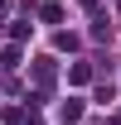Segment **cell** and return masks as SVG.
I'll use <instances>...</instances> for the list:
<instances>
[{"mask_svg":"<svg viewBox=\"0 0 121 125\" xmlns=\"http://www.w3.org/2000/svg\"><path fill=\"white\" fill-rule=\"evenodd\" d=\"M34 82H39V87L53 82V58H39V62H34Z\"/></svg>","mask_w":121,"mask_h":125,"instance_id":"obj_1","label":"cell"},{"mask_svg":"<svg viewBox=\"0 0 121 125\" xmlns=\"http://www.w3.org/2000/svg\"><path fill=\"white\" fill-rule=\"evenodd\" d=\"M68 82H77V87L92 82V67H87V62H73V67H68Z\"/></svg>","mask_w":121,"mask_h":125,"instance_id":"obj_2","label":"cell"},{"mask_svg":"<svg viewBox=\"0 0 121 125\" xmlns=\"http://www.w3.org/2000/svg\"><path fill=\"white\" fill-rule=\"evenodd\" d=\"M92 39H111V19H106V15L92 19Z\"/></svg>","mask_w":121,"mask_h":125,"instance_id":"obj_3","label":"cell"},{"mask_svg":"<svg viewBox=\"0 0 121 125\" xmlns=\"http://www.w3.org/2000/svg\"><path fill=\"white\" fill-rule=\"evenodd\" d=\"M39 15H44V24H63V5H44Z\"/></svg>","mask_w":121,"mask_h":125,"instance_id":"obj_4","label":"cell"},{"mask_svg":"<svg viewBox=\"0 0 121 125\" xmlns=\"http://www.w3.org/2000/svg\"><path fill=\"white\" fill-rule=\"evenodd\" d=\"M34 34V24H24V19H15V24H10V39H29Z\"/></svg>","mask_w":121,"mask_h":125,"instance_id":"obj_5","label":"cell"},{"mask_svg":"<svg viewBox=\"0 0 121 125\" xmlns=\"http://www.w3.org/2000/svg\"><path fill=\"white\" fill-rule=\"evenodd\" d=\"M15 62H19V48H5V53H0V67H5V72H10Z\"/></svg>","mask_w":121,"mask_h":125,"instance_id":"obj_6","label":"cell"},{"mask_svg":"<svg viewBox=\"0 0 121 125\" xmlns=\"http://www.w3.org/2000/svg\"><path fill=\"white\" fill-rule=\"evenodd\" d=\"M82 115V101H63V120H77Z\"/></svg>","mask_w":121,"mask_h":125,"instance_id":"obj_7","label":"cell"},{"mask_svg":"<svg viewBox=\"0 0 121 125\" xmlns=\"http://www.w3.org/2000/svg\"><path fill=\"white\" fill-rule=\"evenodd\" d=\"M77 5H82V10H92V5H97V0H77Z\"/></svg>","mask_w":121,"mask_h":125,"instance_id":"obj_8","label":"cell"}]
</instances>
